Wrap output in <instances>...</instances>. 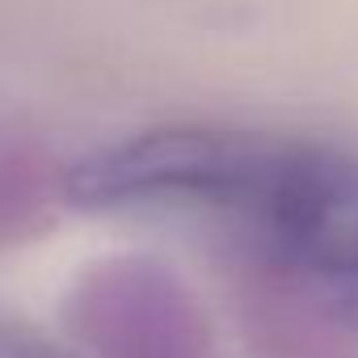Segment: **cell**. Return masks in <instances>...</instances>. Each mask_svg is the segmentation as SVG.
<instances>
[{
	"label": "cell",
	"mask_w": 358,
	"mask_h": 358,
	"mask_svg": "<svg viewBox=\"0 0 358 358\" xmlns=\"http://www.w3.org/2000/svg\"><path fill=\"white\" fill-rule=\"evenodd\" d=\"M59 194L64 173H55V160L30 139L0 135V249L43 232Z\"/></svg>",
	"instance_id": "cell-3"
},
{
	"label": "cell",
	"mask_w": 358,
	"mask_h": 358,
	"mask_svg": "<svg viewBox=\"0 0 358 358\" xmlns=\"http://www.w3.org/2000/svg\"><path fill=\"white\" fill-rule=\"evenodd\" d=\"M0 358H85V354L59 350V345H51L47 337H38L30 329H17V324L0 320Z\"/></svg>",
	"instance_id": "cell-4"
},
{
	"label": "cell",
	"mask_w": 358,
	"mask_h": 358,
	"mask_svg": "<svg viewBox=\"0 0 358 358\" xmlns=\"http://www.w3.org/2000/svg\"><path fill=\"white\" fill-rule=\"evenodd\" d=\"M341 316H345L350 324H358V282H350V287L341 291Z\"/></svg>",
	"instance_id": "cell-5"
},
{
	"label": "cell",
	"mask_w": 358,
	"mask_h": 358,
	"mask_svg": "<svg viewBox=\"0 0 358 358\" xmlns=\"http://www.w3.org/2000/svg\"><path fill=\"white\" fill-rule=\"evenodd\" d=\"M93 211H203L232 224L257 266L358 282V156L228 127H152L64 169Z\"/></svg>",
	"instance_id": "cell-1"
},
{
	"label": "cell",
	"mask_w": 358,
	"mask_h": 358,
	"mask_svg": "<svg viewBox=\"0 0 358 358\" xmlns=\"http://www.w3.org/2000/svg\"><path fill=\"white\" fill-rule=\"evenodd\" d=\"M64 320L85 358H215L190 291L148 257H110L80 270Z\"/></svg>",
	"instance_id": "cell-2"
}]
</instances>
